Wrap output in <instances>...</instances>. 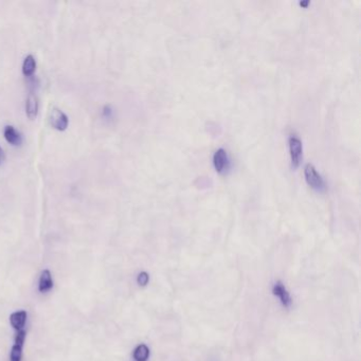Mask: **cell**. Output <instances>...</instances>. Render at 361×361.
<instances>
[{
  "mask_svg": "<svg viewBox=\"0 0 361 361\" xmlns=\"http://www.w3.org/2000/svg\"><path fill=\"white\" fill-rule=\"evenodd\" d=\"M304 176L305 180L310 187L314 190L323 192L326 189V184L321 175L316 170V168L311 163H307L304 167Z\"/></svg>",
  "mask_w": 361,
  "mask_h": 361,
  "instance_id": "6da1fadb",
  "label": "cell"
},
{
  "mask_svg": "<svg viewBox=\"0 0 361 361\" xmlns=\"http://www.w3.org/2000/svg\"><path fill=\"white\" fill-rule=\"evenodd\" d=\"M288 144H289V154H290L292 167L298 168L300 166L302 155H303L302 141L295 135H291L288 139Z\"/></svg>",
  "mask_w": 361,
  "mask_h": 361,
  "instance_id": "7a4b0ae2",
  "label": "cell"
},
{
  "mask_svg": "<svg viewBox=\"0 0 361 361\" xmlns=\"http://www.w3.org/2000/svg\"><path fill=\"white\" fill-rule=\"evenodd\" d=\"M48 118H49V122L53 128L63 131L68 127L69 118L63 111H61V109L57 107H52L50 109Z\"/></svg>",
  "mask_w": 361,
  "mask_h": 361,
  "instance_id": "3957f363",
  "label": "cell"
},
{
  "mask_svg": "<svg viewBox=\"0 0 361 361\" xmlns=\"http://www.w3.org/2000/svg\"><path fill=\"white\" fill-rule=\"evenodd\" d=\"M26 339V331H19L15 336V342L11 348L10 361H21L23 358V347Z\"/></svg>",
  "mask_w": 361,
  "mask_h": 361,
  "instance_id": "277c9868",
  "label": "cell"
},
{
  "mask_svg": "<svg viewBox=\"0 0 361 361\" xmlns=\"http://www.w3.org/2000/svg\"><path fill=\"white\" fill-rule=\"evenodd\" d=\"M213 164L214 168L218 173H225L230 168V159L228 152L224 148H218L213 156Z\"/></svg>",
  "mask_w": 361,
  "mask_h": 361,
  "instance_id": "5b68a950",
  "label": "cell"
},
{
  "mask_svg": "<svg viewBox=\"0 0 361 361\" xmlns=\"http://www.w3.org/2000/svg\"><path fill=\"white\" fill-rule=\"evenodd\" d=\"M272 292L275 295H277V297H279L282 305L284 306V307H290V305L292 303V300H291V297H290V294L289 292L287 291L286 287L284 286V284L281 282V281H278L276 284H275V286H273V289H272Z\"/></svg>",
  "mask_w": 361,
  "mask_h": 361,
  "instance_id": "8992f818",
  "label": "cell"
},
{
  "mask_svg": "<svg viewBox=\"0 0 361 361\" xmlns=\"http://www.w3.org/2000/svg\"><path fill=\"white\" fill-rule=\"evenodd\" d=\"M27 312L20 311V312H15L10 316V323L13 326L15 331L19 332L25 330V325L27 322Z\"/></svg>",
  "mask_w": 361,
  "mask_h": 361,
  "instance_id": "52a82bcc",
  "label": "cell"
},
{
  "mask_svg": "<svg viewBox=\"0 0 361 361\" xmlns=\"http://www.w3.org/2000/svg\"><path fill=\"white\" fill-rule=\"evenodd\" d=\"M38 113V98L34 92H30L26 101V114L28 118L34 119Z\"/></svg>",
  "mask_w": 361,
  "mask_h": 361,
  "instance_id": "ba28073f",
  "label": "cell"
},
{
  "mask_svg": "<svg viewBox=\"0 0 361 361\" xmlns=\"http://www.w3.org/2000/svg\"><path fill=\"white\" fill-rule=\"evenodd\" d=\"M53 288V280L51 272L48 269H45L40 275L38 282V290L41 293H46Z\"/></svg>",
  "mask_w": 361,
  "mask_h": 361,
  "instance_id": "9c48e42d",
  "label": "cell"
},
{
  "mask_svg": "<svg viewBox=\"0 0 361 361\" xmlns=\"http://www.w3.org/2000/svg\"><path fill=\"white\" fill-rule=\"evenodd\" d=\"M4 135L6 140L12 145H19L21 143V135L19 131L15 129L12 125H7L4 130Z\"/></svg>",
  "mask_w": 361,
  "mask_h": 361,
  "instance_id": "30bf717a",
  "label": "cell"
},
{
  "mask_svg": "<svg viewBox=\"0 0 361 361\" xmlns=\"http://www.w3.org/2000/svg\"><path fill=\"white\" fill-rule=\"evenodd\" d=\"M36 69V62L34 57L32 54L26 57L24 63H23V73L25 76H31L33 73L35 72Z\"/></svg>",
  "mask_w": 361,
  "mask_h": 361,
  "instance_id": "8fae6325",
  "label": "cell"
},
{
  "mask_svg": "<svg viewBox=\"0 0 361 361\" xmlns=\"http://www.w3.org/2000/svg\"><path fill=\"white\" fill-rule=\"evenodd\" d=\"M149 357V348L145 344H139L133 353L135 361H147Z\"/></svg>",
  "mask_w": 361,
  "mask_h": 361,
  "instance_id": "7c38bea8",
  "label": "cell"
},
{
  "mask_svg": "<svg viewBox=\"0 0 361 361\" xmlns=\"http://www.w3.org/2000/svg\"><path fill=\"white\" fill-rule=\"evenodd\" d=\"M148 281H149V276L147 272L142 271L139 273V276L137 278V282L140 286H146Z\"/></svg>",
  "mask_w": 361,
  "mask_h": 361,
  "instance_id": "4fadbf2b",
  "label": "cell"
},
{
  "mask_svg": "<svg viewBox=\"0 0 361 361\" xmlns=\"http://www.w3.org/2000/svg\"><path fill=\"white\" fill-rule=\"evenodd\" d=\"M111 114H112V109H111V107H109V106H105V107H104V109H103V116L107 117V116H109Z\"/></svg>",
  "mask_w": 361,
  "mask_h": 361,
  "instance_id": "5bb4252c",
  "label": "cell"
},
{
  "mask_svg": "<svg viewBox=\"0 0 361 361\" xmlns=\"http://www.w3.org/2000/svg\"><path fill=\"white\" fill-rule=\"evenodd\" d=\"M5 159V152H4V149L2 148V146H0V163H2Z\"/></svg>",
  "mask_w": 361,
  "mask_h": 361,
  "instance_id": "9a60e30c",
  "label": "cell"
}]
</instances>
